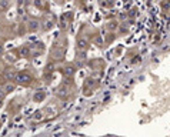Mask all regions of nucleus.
Here are the masks:
<instances>
[{
	"mask_svg": "<svg viewBox=\"0 0 170 137\" xmlns=\"http://www.w3.org/2000/svg\"><path fill=\"white\" fill-rule=\"evenodd\" d=\"M16 80L19 83H23V82H24V83H29L32 79H30V76H27L26 73H24V74H23V73H19V74H16Z\"/></svg>",
	"mask_w": 170,
	"mask_h": 137,
	"instance_id": "1",
	"label": "nucleus"
}]
</instances>
